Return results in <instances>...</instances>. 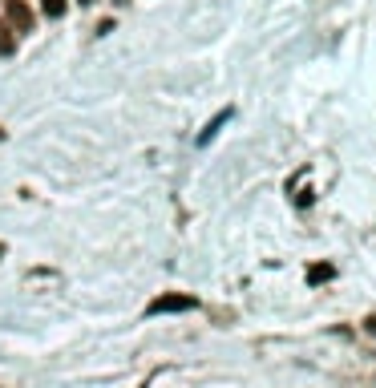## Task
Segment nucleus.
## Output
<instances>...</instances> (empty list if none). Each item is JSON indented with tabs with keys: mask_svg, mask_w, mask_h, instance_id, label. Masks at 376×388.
I'll return each instance as SVG.
<instances>
[{
	"mask_svg": "<svg viewBox=\"0 0 376 388\" xmlns=\"http://www.w3.org/2000/svg\"><path fill=\"white\" fill-rule=\"evenodd\" d=\"M195 307H199V300H195V296L170 292V296H158V300H150L146 315H174V311H195Z\"/></svg>",
	"mask_w": 376,
	"mask_h": 388,
	"instance_id": "1",
	"label": "nucleus"
},
{
	"mask_svg": "<svg viewBox=\"0 0 376 388\" xmlns=\"http://www.w3.org/2000/svg\"><path fill=\"white\" fill-rule=\"evenodd\" d=\"M231 114H235V109H231V105H227V109H218V114H214V118H210L207 126H203V133H199V138H195V142H199V146H207L210 138H214V133H218V129L227 126V122H231Z\"/></svg>",
	"mask_w": 376,
	"mask_h": 388,
	"instance_id": "2",
	"label": "nucleus"
},
{
	"mask_svg": "<svg viewBox=\"0 0 376 388\" xmlns=\"http://www.w3.org/2000/svg\"><path fill=\"white\" fill-rule=\"evenodd\" d=\"M8 21H12L16 29H33V12H29L21 0H8Z\"/></svg>",
	"mask_w": 376,
	"mask_h": 388,
	"instance_id": "3",
	"label": "nucleus"
},
{
	"mask_svg": "<svg viewBox=\"0 0 376 388\" xmlns=\"http://www.w3.org/2000/svg\"><path fill=\"white\" fill-rule=\"evenodd\" d=\"M332 275H336L332 263H312V267H308V283H312V287H316V283H328Z\"/></svg>",
	"mask_w": 376,
	"mask_h": 388,
	"instance_id": "4",
	"label": "nucleus"
},
{
	"mask_svg": "<svg viewBox=\"0 0 376 388\" xmlns=\"http://www.w3.org/2000/svg\"><path fill=\"white\" fill-rule=\"evenodd\" d=\"M41 8H45V16H61L65 12V0H41Z\"/></svg>",
	"mask_w": 376,
	"mask_h": 388,
	"instance_id": "5",
	"label": "nucleus"
},
{
	"mask_svg": "<svg viewBox=\"0 0 376 388\" xmlns=\"http://www.w3.org/2000/svg\"><path fill=\"white\" fill-rule=\"evenodd\" d=\"M12 49H16V44H12V37H8V29H0V53H4V57H8V53H12Z\"/></svg>",
	"mask_w": 376,
	"mask_h": 388,
	"instance_id": "6",
	"label": "nucleus"
},
{
	"mask_svg": "<svg viewBox=\"0 0 376 388\" xmlns=\"http://www.w3.org/2000/svg\"><path fill=\"white\" fill-rule=\"evenodd\" d=\"M364 332H368V336H376V315H373V320H364Z\"/></svg>",
	"mask_w": 376,
	"mask_h": 388,
	"instance_id": "7",
	"label": "nucleus"
},
{
	"mask_svg": "<svg viewBox=\"0 0 376 388\" xmlns=\"http://www.w3.org/2000/svg\"><path fill=\"white\" fill-rule=\"evenodd\" d=\"M0 142H4V129H0Z\"/></svg>",
	"mask_w": 376,
	"mask_h": 388,
	"instance_id": "8",
	"label": "nucleus"
},
{
	"mask_svg": "<svg viewBox=\"0 0 376 388\" xmlns=\"http://www.w3.org/2000/svg\"><path fill=\"white\" fill-rule=\"evenodd\" d=\"M0 259H4V247H0Z\"/></svg>",
	"mask_w": 376,
	"mask_h": 388,
	"instance_id": "9",
	"label": "nucleus"
},
{
	"mask_svg": "<svg viewBox=\"0 0 376 388\" xmlns=\"http://www.w3.org/2000/svg\"><path fill=\"white\" fill-rule=\"evenodd\" d=\"M77 4H89V0H77Z\"/></svg>",
	"mask_w": 376,
	"mask_h": 388,
	"instance_id": "10",
	"label": "nucleus"
}]
</instances>
